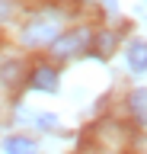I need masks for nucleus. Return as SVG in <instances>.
<instances>
[{
	"label": "nucleus",
	"instance_id": "f257e3e1",
	"mask_svg": "<svg viewBox=\"0 0 147 154\" xmlns=\"http://www.w3.org/2000/svg\"><path fill=\"white\" fill-rule=\"evenodd\" d=\"M58 38V16H35L29 26H22V42L26 45H48Z\"/></svg>",
	"mask_w": 147,
	"mask_h": 154
},
{
	"label": "nucleus",
	"instance_id": "f03ea898",
	"mask_svg": "<svg viewBox=\"0 0 147 154\" xmlns=\"http://www.w3.org/2000/svg\"><path fill=\"white\" fill-rule=\"evenodd\" d=\"M87 42H90V32H87V29L64 32V35H58L54 42H51V55H54V58H70V55H77V51H83Z\"/></svg>",
	"mask_w": 147,
	"mask_h": 154
},
{
	"label": "nucleus",
	"instance_id": "7ed1b4c3",
	"mask_svg": "<svg viewBox=\"0 0 147 154\" xmlns=\"http://www.w3.org/2000/svg\"><path fill=\"white\" fill-rule=\"evenodd\" d=\"M29 87L42 90V93H54L58 90V71L54 67H35L32 77H29Z\"/></svg>",
	"mask_w": 147,
	"mask_h": 154
},
{
	"label": "nucleus",
	"instance_id": "20e7f679",
	"mask_svg": "<svg viewBox=\"0 0 147 154\" xmlns=\"http://www.w3.org/2000/svg\"><path fill=\"white\" fill-rule=\"evenodd\" d=\"M131 71H147V42H131L125 51Z\"/></svg>",
	"mask_w": 147,
	"mask_h": 154
},
{
	"label": "nucleus",
	"instance_id": "39448f33",
	"mask_svg": "<svg viewBox=\"0 0 147 154\" xmlns=\"http://www.w3.org/2000/svg\"><path fill=\"white\" fill-rule=\"evenodd\" d=\"M3 151H7V154H35L39 148H35V141H32V138L16 135V138H7V141H3Z\"/></svg>",
	"mask_w": 147,
	"mask_h": 154
},
{
	"label": "nucleus",
	"instance_id": "423d86ee",
	"mask_svg": "<svg viewBox=\"0 0 147 154\" xmlns=\"http://www.w3.org/2000/svg\"><path fill=\"white\" fill-rule=\"evenodd\" d=\"M128 109L134 112V119L147 122V90H144V87H141V90H134V93L128 96Z\"/></svg>",
	"mask_w": 147,
	"mask_h": 154
},
{
	"label": "nucleus",
	"instance_id": "0eeeda50",
	"mask_svg": "<svg viewBox=\"0 0 147 154\" xmlns=\"http://www.w3.org/2000/svg\"><path fill=\"white\" fill-rule=\"evenodd\" d=\"M22 77V64L19 61H7V64H0V80L3 84H16Z\"/></svg>",
	"mask_w": 147,
	"mask_h": 154
},
{
	"label": "nucleus",
	"instance_id": "6e6552de",
	"mask_svg": "<svg viewBox=\"0 0 147 154\" xmlns=\"http://www.w3.org/2000/svg\"><path fill=\"white\" fill-rule=\"evenodd\" d=\"M112 45H115V35L112 32H99L96 35V55H109Z\"/></svg>",
	"mask_w": 147,
	"mask_h": 154
},
{
	"label": "nucleus",
	"instance_id": "1a4fd4ad",
	"mask_svg": "<svg viewBox=\"0 0 147 154\" xmlns=\"http://www.w3.org/2000/svg\"><path fill=\"white\" fill-rule=\"evenodd\" d=\"M32 119H35L42 128H54V125H58V116H45V112H39V116H32Z\"/></svg>",
	"mask_w": 147,
	"mask_h": 154
}]
</instances>
